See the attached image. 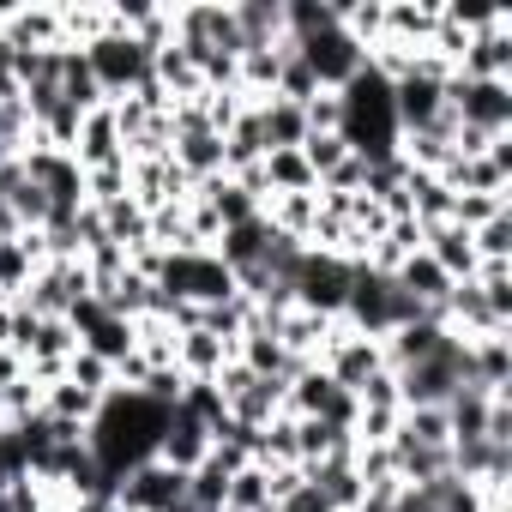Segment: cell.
Here are the masks:
<instances>
[{"label":"cell","mask_w":512,"mask_h":512,"mask_svg":"<svg viewBox=\"0 0 512 512\" xmlns=\"http://www.w3.org/2000/svg\"><path fill=\"white\" fill-rule=\"evenodd\" d=\"M205 452H211V434H205L199 422H187L181 410H169V416H163V434H157V452H151V458H163L169 470H181V476H187V470H199V464H205Z\"/></svg>","instance_id":"11"},{"label":"cell","mask_w":512,"mask_h":512,"mask_svg":"<svg viewBox=\"0 0 512 512\" xmlns=\"http://www.w3.org/2000/svg\"><path fill=\"white\" fill-rule=\"evenodd\" d=\"M392 440L398 446H452V422H446V410H398Z\"/></svg>","instance_id":"16"},{"label":"cell","mask_w":512,"mask_h":512,"mask_svg":"<svg viewBox=\"0 0 512 512\" xmlns=\"http://www.w3.org/2000/svg\"><path fill=\"white\" fill-rule=\"evenodd\" d=\"M350 272H356V266H344L338 253L302 247V260H296V272H290L296 308H308V314H320V320H338V314H344V296H350Z\"/></svg>","instance_id":"3"},{"label":"cell","mask_w":512,"mask_h":512,"mask_svg":"<svg viewBox=\"0 0 512 512\" xmlns=\"http://www.w3.org/2000/svg\"><path fill=\"white\" fill-rule=\"evenodd\" d=\"M49 260L43 247V229H25V235H0V302H19L25 284L37 278V266Z\"/></svg>","instance_id":"8"},{"label":"cell","mask_w":512,"mask_h":512,"mask_svg":"<svg viewBox=\"0 0 512 512\" xmlns=\"http://www.w3.org/2000/svg\"><path fill=\"white\" fill-rule=\"evenodd\" d=\"M302 115H308V139H314V133H338V127H344V109H338V91H320L314 103H302Z\"/></svg>","instance_id":"21"},{"label":"cell","mask_w":512,"mask_h":512,"mask_svg":"<svg viewBox=\"0 0 512 512\" xmlns=\"http://www.w3.org/2000/svg\"><path fill=\"white\" fill-rule=\"evenodd\" d=\"M235 13V37H241V55H260V49H284V0H241Z\"/></svg>","instance_id":"10"},{"label":"cell","mask_w":512,"mask_h":512,"mask_svg":"<svg viewBox=\"0 0 512 512\" xmlns=\"http://www.w3.org/2000/svg\"><path fill=\"white\" fill-rule=\"evenodd\" d=\"M229 362H235V344L211 338L205 326H187V332H175V368H181V380H217Z\"/></svg>","instance_id":"9"},{"label":"cell","mask_w":512,"mask_h":512,"mask_svg":"<svg viewBox=\"0 0 512 512\" xmlns=\"http://www.w3.org/2000/svg\"><path fill=\"white\" fill-rule=\"evenodd\" d=\"M85 175L91 169H115V163H127V145H121V127H115V109L109 103H97L85 121H79V139H73V151H67Z\"/></svg>","instance_id":"7"},{"label":"cell","mask_w":512,"mask_h":512,"mask_svg":"<svg viewBox=\"0 0 512 512\" xmlns=\"http://www.w3.org/2000/svg\"><path fill=\"white\" fill-rule=\"evenodd\" d=\"M446 115L452 127H470L482 139L512 133V79H458L446 73Z\"/></svg>","instance_id":"2"},{"label":"cell","mask_w":512,"mask_h":512,"mask_svg":"<svg viewBox=\"0 0 512 512\" xmlns=\"http://www.w3.org/2000/svg\"><path fill=\"white\" fill-rule=\"evenodd\" d=\"M79 350H91V356H103L109 368H121L127 356H133V320H115V314H103L85 338H79Z\"/></svg>","instance_id":"15"},{"label":"cell","mask_w":512,"mask_h":512,"mask_svg":"<svg viewBox=\"0 0 512 512\" xmlns=\"http://www.w3.org/2000/svg\"><path fill=\"white\" fill-rule=\"evenodd\" d=\"M260 127H266V157L272 151H302V139H308L302 103H284V97H266L260 103Z\"/></svg>","instance_id":"12"},{"label":"cell","mask_w":512,"mask_h":512,"mask_svg":"<svg viewBox=\"0 0 512 512\" xmlns=\"http://www.w3.org/2000/svg\"><path fill=\"white\" fill-rule=\"evenodd\" d=\"M223 512H272V470H266V464H241V470L229 476Z\"/></svg>","instance_id":"13"},{"label":"cell","mask_w":512,"mask_h":512,"mask_svg":"<svg viewBox=\"0 0 512 512\" xmlns=\"http://www.w3.org/2000/svg\"><path fill=\"white\" fill-rule=\"evenodd\" d=\"M290 49L302 55V67L314 73L320 91H344V85L368 67V49H362L344 25H326V31H314V37H296Z\"/></svg>","instance_id":"4"},{"label":"cell","mask_w":512,"mask_h":512,"mask_svg":"<svg viewBox=\"0 0 512 512\" xmlns=\"http://www.w3.org/2000/svg\"><path fill=\"white\" fill-rule=\"evenodd\" d=\"M320 368L344 386V392H356L362 380H374L380 368H386V356H380V338H362V332H350L344 320L332 326V344L320 350Z\"/></svg>","instance_id":"6"},{"label":"cell","mask_w":512,"mask_h":512,"mask_svg":"<svg viewBox=\"0 0 512 512\" xmlns=\"http://www.w3.org/2000/svg\"><path fill=\"white\" fill-rule=\"evenodd\" d=\"M302 157H308V169H314V181H326L344 157H350V145L338 139V133H314V139H302Z\"/></svg>","instance_id":"20"},{"label":"cell","mask_w":512,"mask_h":512,"mask_svg":"<svg viewBox=\"0 0 512 512\" xmlns=\"http://www.w3.org/2000/svg\"><path fill=\"white\" fill-rule=\"evenodd\" d=\"M67 380L85 386V392H97V398L115 392V368H109L103 356H91V350H73V356H67Z\"/></svg>","instance_id":"19"},{"label":"cell","mask_w":512,"mask_h":512,"mask_svg":"<svg viewBox=\"0 0 512 512\" xmlns=\"http://www.w3.org/2000/svg\"><path fill=\"white\" fill-rule=\"evenodd\" d=\"M500 211H512V193H452V223L458 229H482Z\"/></svg>","instance_id":"18"},{"label":"cell","mask_w":512,"mask_h":512,"mask_svg":"<svg viewBox=\"0 0 512 512\" xmlns=\"http://www.w3.org/2000/svg\"><path fill=\"white\" fill-rule=\"evenodd\" d=\"M470 247H476L482 266H512V211H500L482 229H470Z\"/></svg>","instance_id":"17"},{"label":"cell","mask_w":512,"mask_h":512,"mask_svg":"<svg viewBox=\"0 0 512 512\" xmlns=\"http://www.w3.org/2000/svg\"><path fill=\"white\" fill-rule=\"evenodd\" d=\"M0 350H13V302H0Z\"/></svg>","instance_id":"23"},{"label":"cell","mask_w":512,"mask_h":512,"mask_svg":"<svg viewBox=\"0 0 512 512\" xmlns=\"http://www.w3.org/2000/svg\"><path fill=\"white\" fill-rule=\"evenodd\" d=\"M61 512H121V506H115V494H85V500H67Z\"/></svg>","instance_id":"22"},{"label":"cell","mask_w":512,"mask_h":512,"mask_svg":"<svg viewBox=\"0 0 512 512\" xmlns=\"http://www.w3.org/2000/svg\"><path fill=\"white\" fill-rule=\"evenodd\" d=\"M260 169H266V193H272V199H278V193H314V187H320L302 151H272Z\"/></svg>","instance_id":"14"},{"label":"cell","mask_w":512,"mask_h":512,"mask_svg":"<svg viewBox=\"0 0 512 512\" xmlns=\"http://www.w3.org/2000/svg\"><path fill=\"white\" fill-rule=\"evenodd\" d=\"M85 67H91V79H97L103 103H121V97H133L139 85H151V49H145L139 37L115 31V19H109V31H103V37H91V43H85Z\"/></svg>","instance_id":"1"},{"label":"cell","mask_w":512,"mask_h":512,"mask_svg":"<svg viewBox=\"0 0 512 512\" xmlns=\"http://www.w3.org/2000/svg\"><path fill=\"white\" fill-rule=\"evenodd\" d=\"M175 512H223V506H199V500H181Z\"/></svg>","instance_id":"24"},{"label":"cell","mask_w":512,"mask_h":512,"mask_svg":"<svg viewBox=\"0 0 512 512\" xmlns=\"http://www.w3.org/2000/svg\"><path fill=\"white\" fill-rule=\"evenodd\" d=\"M109 494H115L121 512H175V506L187 500V476L169 470L163 458H139L133 470H121V476L109 482Z\"/></svg>","instance_id":"5"}]
</instances>
